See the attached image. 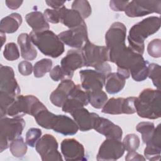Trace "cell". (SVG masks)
I'll return each mask as SVG.
<instances>
[{
	"label": "cell",
	"instance_id": "cell-1",
	"mask_svg": "<svg viewBox=\"0 0 161 161\" xmlns=\"http://www.w3.org/2000/svg\"><path fill=\"white\" fill-rule=\"evenodd\" d=\"M160 18L149 16L135 24L130 30L128 36L129 47L134 52L143 55L145 50V40L160 29Z\"/></svg>",
	"mask_w": 161,
	"mask_h": 161
},
{
	"label": "cell",
	"instance_id": "cell-2",
	"mask_svg": "<svg viewBox=\"0 0 161 161\" xmlns=\"http://www.w3.org/2000/svg\"><path fill=\"white\" fill-rule=\"evenodd\" d=\"M0 114L7 115V110L20 93V87L15 79L13 68L0 65Z\"/></svg>",
	"mask_w": 161,
	"mask_h": 161
},
{
	"label": "cell",
	"instance_id": "cell-3",
	"mask_svg": "<svg viewBox=\"0 0 161 161\" xmlns=\"http://www.w3.org/2000/svg\"><path fill=\"white\" fill-rule=\"evenodd\" d=\"M136 112L143 118L155 119L161 116V92L159 89H143L135 102Z\"/></svg>",
	"mask_w": 161,
	"mask_h": 161
},
{
	"label": "cell",
	"instance_id": "cell-4",
	"mask_svg": "<svg viewBox=\"0 0 161 161\" xmlns=\"http://www.w3.org/2000/svg\"><path fill=\"white\" fill-rule=\"evenodd\" d=\"M81 50L84 59V66L92 67L105 75L111 72V67L108 63L109 61V50L106 47L94 45L88 40Z\"/></svg>",
	"mask_w": 161,
	"mask_h": 161
},
{
	"label": "cell",
	"instance_id": "cell-5",
	"mask_svg": "<svg viewBox=\"0 0 161 161\" xmlns=\"http://www.w3.org/2000/svg\"><path fill=\"white\" fill-rule=\"evenodd\" d=\"M29 35L33 44L46 56L57 58L64 52V43L51 30L40 33L31 31Z\"/></svg>",
	"mask_w": 161,
	"mask_h": 161
},
{
	"label": "cell",
	"instance_id": "cell-6",
	"mask_svg": "<svg viewBox=\"0 0 161 161\" xmlns=\"http://www.w3.org/2000/svg\"><path fill=\"white\" fill-rule=\"evenodd\" d=\"M126 28L121 22L113 23L105 35V43L109 50V61L115 63L120 53L126 48Z\"/></svg>",
	"mask_w": 161,
	"mask_h": 161
},
{
	"label": "cell",
	"instance_id": "cell-7",
	"mask_svg": "<svg viewBox=\"0 0 161 161\" xmlns=\"http://www.w3.org/2000/svg\"><path fill=\"white\" fill-rule=\"evenodd\" d=\"M25 126V121L21 116L13 118L3 117L1 118L0 123V152L9 147L10 143L21 136Z\"/></svg>",
	"mask_w": 161,
	"mask_h": 161
},
{
	"label": "cell",
	"instance_id": "cell-8",
	"mask_svg": "<svg viewBox=\"0 0 161 161\" xmlns=\"http://www.w3.org/2000/svg\"><path fill=\"white\" fill-rule=\"evenodd\" d=\"M39 99L33 95H19L7 110V115L23 116L25 114L33 116L39 103Z\"/></svg>",
	"mask_w": 161,
	"mask_h": 161
},
{
	"label": "cell",
	"instance_id": "cell-9",
	"mask_svg": "<svg viewBox=\"0 0 161 161\" xmlns=\"http://www.w3.org/2000/svg\"><path fill=\"white\" fill-rule=\"evenodd\" d=\"M58 142L50 134H45L37 142L35 149L43 161H60L62 157L58 151Z\"/></svg>",
	"mask_w": 161,
	"mask_h": 161
},
{
	"label": "cell",
	"instance_id": "cell-10",
	"mask_svg": "<svg viewBox=\"0 0 161 161\" xmlns=\"http://www.w3.org/2000/svg\"><path fill=\"white\" fill-rule=\"evenodd\" d=\"M125 13L128 17H142L152 13L160 14L161 1H131L127 4Z\"/></svg>",
	"mask_w": 161,
	"mask_h": 161
},
{
	"label": "cell",
	"instance_id": "cell-11",
	"mask_svg": "<svg viewBox=\"0 0 161 161\" xmlns=\"http://www.w3.org/2000/svg\"><path fill=\"white\" fill-rule=\"evenodd\" d=\"M136 97H111L104 104L101 112L109 114H131L136 112L135 102Z\"/></svg>",
	"mask_w": 161,
	"mask_h": 161
},
{
	"label": "cell",
	"instance_id": "cell-12",
	"mask_svg": "<svg viewBox=\"0 0 161 161\" xmlns=\"http://www.w3.org/2000/svg\"><path fill=\"white\" fill-rule=\"evenodd\" d=\"M58 36L64 43L69 47L77 49L82 48L89 40L86 23L62 31L58 35Z\"/></svg>",
	"mask_w": 161,
	"mask_h": 161
},
{
	"label": "cell",
	"instance_id": "cell-13",
	"mask_svg": "<svg viewBox=\"0 0 161 161\" xmlns=\"http://www.w3.org/2000/svg\"><path fill=\"white\" fill-rule=\"evenodd\" d=\"M123 143L119 140L106 138L101 145L97 154V160H116L125 153Z\"/></svg>",
	"mask_w": 161,
	"mask_h": 161
},
{
	"label": "cell",
	"instance_id": "cell-14",
	"mask_svg": "<svg viewBox=\"0 0 161 161\" xmlns=\"http://www.w3.org/2000/svg\"><path fill=\"white\" fill-rule=\"evenodd\" d=\"M81 87L85 92H92L102 90L104 84L106 76L104 74L91 69L79 71Z\"/></svg>",
	"mask_w": 161,
	"mask_h": 161
},
{
	"label": "cell",
	"instance_id": "cell-15",
	"mask_svg": "<svg viewBox=\"0 0 161 161\" xmlns=\"http://www.w3.org/2000/svg\"><path fill=\"white\" fill-rule=\"evenodd\" d=\"M61 67L65 73L67 79H71L74 72L84 66V59L81 50H70L61 60Z\"/></svg>",
	"mask_w": 161,
	"mask_h": 161
},
{
	"label": "cell",
	"instance_id": "cell-16",
	"mask_svg": "<svg viewBox=\"0 0 161 161\" xmlns=\"http://www.w3.org/2000/svg\"><path fill=\"white\" fill-rule=\"evenodd\" d=\"M88 104L86 92L82 90L80 84H77L70 91L67 99L62 106V109L65 113H70L74 109L87 106Z\"/></svg>",
	"mask_w": 161,
	"mask_h": 161
},
{
	"label": "cell",
	"instance_id": "cell-17",
	"mask_svg": "<svg viewBox=\"0 0 161 161\" xmlns=\"http://www.w3.org/2000/svg\"><path fill=\"white\" fill-rule=\"evenodd\" d=\"M61 152L65 160H85L84 146L74 138L63 140L60 145Z\"/></svg>",
	"mask_w": 161,
	"mask_h": 161
},
{
	"label": "cell",
	"instance_id": "cell-18",
	"mask_svg": "<svg viewBox=\"0 0 161 161\" xmlns=\"http://www.w3.org/2000/svg\"><path fill=\"white\" fill-rule=\"evenodd\" d=\"M93 129L106 138H113L121 140L123 135L122 129L107 118L100 117L96 118Z\"/></svg>",
	"mask_w": 161,
	"mask_h": 161
},
{
	"label": "cell",
	"instance_id": "cell-19",
	"mask_svg": "<svg viewBox=\"0 0 161 161\" xmlns=\"http://www.w3.org/2000/svg\"><path fill=\"white\" fill-rule=\"evenodd\" d=\"M70 114L77 123L79 129L82 131L93 129L96 118L98 116L95 113H90L84 107L74 109Z\"/></svg>",
	"mask_w": 161,
	"mask_h": 161
},
{
	"label": "cell",
	"instance_id": "cell-20",
	"mask_svg": "<svg viewBox=\"0 0 161 161\" xmlns=\"http://www.w3.org/2000/svg\"><path fill=\"white\" fill-rule=\"evenodd\" d=\"M144 150V155L145 158L149 160H158L160 158L161 153V136H160V124H158L153 134L146 144Z\"/></svg>",
	"mask_w": 161,
	"mask_h": 161
},
{
	"label": "cell",
	"instance_id": "cell-21",
	"mask_svg": "<svg viewBox=\"0 0 161 161\" xmlns=\"http://www.w3.org/2000/svg\"><path fill=\"white\" fill-rule=\"evenodd\" d=\"M75 85L71 79L62 80L58 87L50 94L51 103L57 107H62Z\"/></svg>",
	"mask_w": 161,
	"mask_h": 161
},
{
	"label": "cell",
	"instance_id": "cell-22",
	"mask_svg": "<svg viewBox=\"0 0 161 161\" xmlns=\"http://www.w3.org/2000/svg\"><path fill=\"white\" fill-rule=\"evenodd\" d=\"M52 130L57 133L65 136L74 135L78 131L79 127L75 121L67 116L57 115Z\"/></svg>",
	"mask_w": 161,
	"mask_h": 161
},
{
	"label": "cell",
	"instance_id": "cell-23",
	"mask_svg": "<svg viewBox=\"0 0 161 161\" xmlns=\"http://www.w3.org/2000/svg\"><path fill=\"white\" fill-rule=\"evenodd\" d=\"M60 22L70 29L78 27L84 23L83 18L79 12L67 9L65 6L58 9Z\"/></svg>",
	"mask_w": 161,
	"mask_h": 161
},
{
	"label": "cell",
	"instance_id": "cell-24",
	"mask_svg": "<svg viewBox=\"0 0 161 161\" xmlns=\"http://www.w3.org/2000/svg\"><path fill=\"white\" fill-rule=\"evenodd\" d=\"M18 43L20 47L21 55L26 60H33L37 55V51L33 45L30 35L21 33L18 37Z\"/></svg>",
	"mask_w": 161,
	"mask_h": 161
},
{
	"label": "cell",
	"instance_id": "cell-25",
	"mask_svg": "<svg viewBox=\"0 0 161 161\" xmlns=\"http://www.w3.org/2000/svg\"><path fill=\"white\" fill-rule=\"evenodd\" d=\"M25 20L34 32L40 33L49 30V24L44 15L40 11H32L28 13L25 16Z\"/></svg>",
	"mask_w": 161,
	"mask_h": 161
},
{
	"label": "cell",
	"instance_id": "cell-26",
	"mask_svg": "<svg viewBox=\"0 0 161 161\" xmlns=\"http://www.w3.org/2000/svg\"><path fill=\"white\" fill-rule=\"evenodd\" d=\"M125 79L117 72H110L106 75L104 86L106 92L114 94L120 92L125 85Z\"/></svg>",
	"mask_w": 161,
	"mask_h": 161
},
{
	"label": "cell",
	"instance_id": "cell-27",
	"mask_svg": "<svg viewBox=\"0 0 161 161\" xmlns=\"http://www.w3.org/2000/svg\"><path fill=\"white\" fill-rule=\"evenodd\" d=\"M22 23L21 16L13 13L3 18L0 23V31L3 33H13L18 30Z\"/></svg>",
	"mask_w": 161,
	"mask_h": 161
},
{
	"label": "cell",
	"instance_id": "cell-28",
	"mask_svg": "<svg viewBox=\"0 0 161 161\" xmlns=\"http://www.w3.org/2000/svg\"><path fill=\"white\" fill-rule=\"evenodd\" d=\"M33 116L38 125L48 130H52L57 118V115L50 112L45 105L40 108Z\"/></svg>",
	"mask_w": 161,
	"mask_h": 161
},
{
	"label": "cell",
	"instance_id": "cell-29",
	"mask_svg": "<svg viewBox=\"0 0 161 161\" xmlns=\"http://www.w3.org/2000/svg\"><path fill=\"white\" fill-rule=\"evenodd\" d=\"M89 103L96 109H100L103 107L108 101V96L105 92L102 90L92 92H86Z\"/></svg>",
	"mask_w": 161,
	"mask_h": 161
},
{
	"label": "cell",
	"instance_id": "cell-30",
	"mask_svg": "<svg viewBox=\"0 0 161 161\" xmlns=\"http://www.w3.org/2000/svg\"><path fill=\"white\" fill-rule=\"evenodd\" d=\"M26 143L22 136H19L13 140L9 144V150L12 155L17 158L23 157L27 152Z\"/></svg>",
	"mask_w": 161,
	"mask_h": 161
},
{
	"label": "cell",
	"instance_id": "cell-31",
	"mask_svg": "<svg viewBox=\"0 0 161 161\" xmlns=\"http://www.w3.org/2000/svg\"><path fill=\"white\" fill-rule=\"evenodd\" d=\"M136 130L138 132L141 133L143 143L147 144L153 134L155 125L152 122L142 121L136 125Z\"/></svg>",
	"mask_w": 161,
	"mask_h": 161
},
{
	"label": "cell",
	"instance_id": "cell-32",
	"mask_svg": "<svg viewBox=\"0 0 161 161\" xmlns=\"http://www.w3.org/2000/svg\"><path fill=\"white\" fill-rule=\"evenodd\" d=\"M52 61L49 58H43L36 62L33 67V73L35 77L40 78L50 72L52 67Z\"/></svg>",
	"mask_w": 161,
	"mask_h": 161
},
{
	"label": "cell",
	"instance_id": "cell-33",
	"mask_svg": "<svg viewBox=\"0 0 161 161\" xmlns=\"http://www.w3.org/2000/svg\"><path fill=\"white\" fill-rule=\"evenodd\" d=\"M72 9L79 13L83 19L88 18L91 14V7L89 3L85 0H76L72 4Z\"/></svg>",
	"mask_w": 161,
	"mask_h": 161
},
{
	"label": "cell",
	"instance_id": "cell-34",
	"mask_svg": "<svg viewBox=\"0 0 161 161\" xmlns=\"http://www.w3.org/2000/svg\"><path fill=\"white\" fill-rule=\"evenodd\" d=\"M123 145L126 151H136L140 144V140L138 135L134 133L128 134L125 136L123 141Z\"/></svg>",
	"mask_w": 161,
	"mask_h": 161
},
{
	"label": "cell",
	"instance_id": "cell-35",
	"mask_svg": "<svg viewBox=\"0 0 161 161\" xmlns=\"http://www.w3.org/2000/svg\"><path fill=\"white\" fill-rule=\"evenodd\" d=\"M148 77L152 79L153 85L160 89V66L158 64H149L148 68Z\"/></svg>",
	"mask_w": 161,
	"mask_h": 161
},
{
	"label": "cell",
	"instance_id": "cell-36",
	"mask_svg": "<svg viewBox=\"0 0 161 161\" xmlns=\"http://www.w3.org/2000/svg\"><path fill=\"white\" fill-rule=\"evenodd\" d=\"M3 55L4 57L9 61L18 59L19 57V52L16 43L13 42L7 43L4 47Z\"/></svg>",
	"mask_w": 161,
	"mask_h": 161
},
{
	"label": "cell",
	"instance_id": "cell-37",
	"mask_svg": "<svg viewBox=\"0 0 161 161\" xmlns=\"http://www.w3.org/2000/svg\"><path fill=\"white\" fill-rule=\"evenodd\" d=\"M42 130L36 128H30L26 133V143L31 147H35L37 142L41 138Z\"/></svg>",
	"mask_w": 161,
	"mask_h": 161
},
{
	"label": "cell",
	"instance_id": "cell-38",
	"mask_svg": "<svg viewBox=\"0 0 161 161\" xmlns=\"http://www.w3.org/2000/svg\"><path fill=\"white\" fill-rule=\"evenodd\" d=\"M148 53L152 57L158 58L161 56V40L158 38L152 40L147 46Z\"/></svg>",
	"mask_w": 161,
	"mask_h": 161
},
{
	"label": "cell",
	"instance_id": "cell-39",
	"mask_svg": "<svg viewBox=\"0 0 161 161\" xmlns=\"http://www.w3.org/2000/svg\"><path fill=\"white\" fill-rule=\"evenodd\" d=\"M43 15L47 21H48L53 24L58 23L60 22L58 9H46L44 11Z\"/></svg>",
	"mask_w": 161,
	"mask_h": 161
},
{
	"label": "cell",
	"instance_id": "cell-40",
	"mask_svg": "<svg viewBox=\"0 0 161 161\" xmlns=\"http://www.w3.org/2000/svg\"><path fill=\"white\" fill-rule=\"evenodd\" d=\"M50 77L54 81H59L67 79L65 72L61 66L57 65L55 66L50 72Z\"/></svg>",
	"mask_w": 161,
	"mask_h": 161
},
{
	"label": "cell",
	"instance_id": "cell-41",
	"mask_svg": "<svg viewBox=\"0 0 161 161\" xmlns=\"http://www.w3.org/2000/svg\"><path fill=\"white\" fill-rule=\"evenodd\" d=\"M18 70L19 72L25 76L29 75L32 73L33 66L31 62L28 61H22L18 64Z\"/></svg>",
	"mask_w": 161,
	"mask_h": 161
},
{
	"label": "cell",
	"instance_id": "cell-42",
	"mask_svg": "<svg viewBox=\"0 0 161 161\" xmlns=\"http://www.w3.org/2000/svg\"><path fill=\"white\" fill-rule=\"evenodd\" d=\"M128 3V1L111 0L109 1V7L114 11H125Z\"/></svg>",
	"mask_w": 161,
	"mask_h": 161
},
{
	"label": "cell",
	"instance_id": "cell-43",
	"mask_svg": "<svg viewBox=\"0 0 161 161\" xmlns=\"http://www.w3.org/2000/svg\"><path fill=\"white\" fill-rule=\"evenodd\" d=\"M125 160L127 161L130 160H145V158L136 151L128 152L125 157Z\"/></svg>",
	"mask_w": 161,
	"mask_h": 161
},
{
	"label": "cell",
	"instance_id": "cell-44",
	"mask_svg": "<svg viewBox=\"0 0 161 161\" xmlns=\"http://www.w3.org/2000/svg\"><path fill=\"white\" fill-rule=\"evenodd\" d=\"M45 3L47 4L55 9H58L61 8L62 7L64 6V4L65 3V1H45Z\"/></svg>",
	"mask_w": 161,
	"mask_h": 161
},
{
	"label": "cell",
	"instance_id": "cell-45",
	"mask_svg": "<svg viewBox=\"0 0 161 161\" xmlns=\"http://www.w3.org/2000/svg\"><path fill=\"white\" fill-rule=\"evenodd\" d=\"M6 6L11 9H16L21 6L23 1H11V0H6L5 1Z\"/></svg>",
	"mask_w": 161,
	"mask_h": 161
},
{
	"label": "cell",
	"instance_id": "cell-46",
	"mask_svg": "<svg viewBox=\"0 0 161 161\" xmlns=\"http://www.w3.org/2000/svg\"><path fill=\"white\" fill-rule=\"evenodd\" d=\"M1 39L2 40V42H1V46H3V44H4V42H6V36L4 35V33H1Z\"/></svg>",
	"mask_w": 161,
	"mask_h": 161
}]
</instances>
